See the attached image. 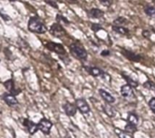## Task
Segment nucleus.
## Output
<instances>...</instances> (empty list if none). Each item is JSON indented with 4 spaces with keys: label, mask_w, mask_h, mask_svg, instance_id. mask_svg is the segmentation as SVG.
Returning <instances> with one entry per match:
<instances>
[{
    "label": "nucleus",
    "mask_w": 155,
    "mask_h": 138,
    "mask_svg": "<svg viewBox=\"0 0 155 138\" xmlns=\"http://www.w3.org/2000/svg\"><path fill=\"white\" fill-rule=\"evenodd\" d=\"M123 77H124V79L128 82L127 84H129L130 86H132L133 88L134 87V88H136V87H138V83H137V81H135L134 79H132L130 76H128V75H126L125 73H123Z\"/></svg>",
    "instance_id": "obj_19"
},
{
    "label": "nucleus",
    "mask_w": 155,
    "mask_h": 138,
    "mask_svg": "<svg viewBox=\"0 0 155 138\" xmlns=\"http://www.w3.org/2000/svg\"><path fill=\"white\" fill-rule=\"evenodd\" d=\"M113 31H114L116 33H120L122 35H127L129 33V30L122 25H113L112 26Z\"/></svg>",
    "instance_id": "obj_17"
},
{
    "label": "nucleus",
    "mask_w": 155,
    "mask_h": 138,
    "mask_svg": "<svg viewBox=\"0 0 155 138\" xmlns=\"http://www.w3.org/2000/svg\"><path fill=\"white\" fill-rule=\"evenodd\" d=\"M99 1L101 2L102 5H104V6H107V7L112 5V1L111 0H99Z\"/></svg>",
    "instance_id": "obj_28"
},
{
    "label": "nucleus",
    "mask_w": 155,
    "mask_h": 138,
    "mask_svg": "<svg viewBox=\"0 0 155 138\" xmlns=\"http://www.w3.org/2000/svg\"><path fill=\"white\" fill-rule=\"evenodd\" d=\"M37 125H38V129L45 135H48L50 133V130L53 127L52 122L46 118H42Z\"/></svg>",
    "instance_id": "obj_5"
},
{
    "label": "nucleus",
    "mask_w": 155,
    "mask_h": 138,
    "mask_svg": "<svg viewBox=\"0 0 155 138\" xmlns=\"http://www.w3.org/2000/svg\"><path fill=\"white\" fill-rule=\"evenodd\" d=\"M24 126L27 127V130L30 133V135H35L38 130V125L27 119L24 120Z\"/></svg>",
    "instance_id": "obj_14"
},
{
    "label": "nucleus",
    "mask_w": 155,
    "mask_h": 138,
    "mask_svg": "<svg viewBox=\"0 0 155 138\" xmlns=\"http://www.w3.org/2000/svg\"><path fill=\"white\" fill-rule=\"evenodd\" d=\"M149 107L152 109V111L155 114V98L151 99V100L149 101Z\"/></svg>",
    "instance_id": "obj_26"
},
{
    "label": "nucleus",
    "mask_w": 155,
    "mask_h": 138,
    "mask_svg": "<svg viewBox=\"0 0 155 138\" xmlns=\"http://www.w3.org/2000/svg\"><path fill=\"white\" fill-rule=\"evenodd\" d=\"M91 29L94 31V32H98V31H100V30H102L103 29V27L99 24H92V25H91Z\"/></svg>",
    "instance_id": "obj_25"
},
{
    "label": "nucleus",
    "mask_w": 155,
    "mask_h": 138,
    "mask_svg": "<svg viewBox=\"0 0 155 138\" xmlns=\"http://www.w3.org/2000/svg\"><path fill=\"white\" fill-rule=\"evenodd\" d=\"M45 1L46 4H48L49 5H51V6H53V7H54V8H58V5H57L56 2H55L54 0H45Z\"/></svg>",
    "instance_id": "obj_27"
},
{
    "label": "nucleus",
    "mask_w": 155,
    "mask_h": 138,
    "mask_svg": "<svg viewBox=\"0 0 155 138\" xmlns=\"http://www.w3.org/2000/svg\"><path fill=\"white\" fill-rule=\"evenodd\" d=\"M153 31H154V33H155V29H153Z\"/></svg>",
    "instance_id": "obj_34"
},
{
    "label": "nucleus",
    "mask_w": 155,
    "mask_h": 138,
    "mask_svg": "<svg viewBox=\"0 0 155 138\" xmlns=\"http://www.w3.org/2000/svg\"><path fill=\"white\" fill-rule=\"evenodd\" d=\"M64 112L66 113L67 116L69 117H73L76 114V110H77V108L74 104H72L70 102H66L64 105Z\"/></svg>",
    "instance_id": "obj_11"
},
{
    "label": "nucleus",
    "mask_w": 155,
    "mask_h": 138,
    "mask_svg": "<svg viewBox=\"0 0 155 138\" xmlns=\"http://www.w3.org/2000/svg\"><path fill=\"white\" fill-rule=\"evenodd\" d=\"M85 69L89 72V74H91L94 77H100L104 74V71L97 67H85Z\"/></svg>",
    "instance_id": "obj_15"
},
{
    "label": "nucleus",
    "mask_w": 155,
    "mask_h": 138,
    "mask_svg": "<svg viewBox=\"0 0 155 138\" xmlns=\"http://www.w3.org/2000/svg\"><path fill=\"white\" fill-rule=\"evenodd\" d=\"M27 28L30 32L35 33L43 34L46 32V26L43 20L38 16H32L30 17L27 24Z\"/></svg>",
    "instance_id": "obj_1"
},
{
    "label": "nucleus",
    "mask_w": 155,
    "mask_h": 138,
    "mask_svg": "<svg viewBox=\"0 0 155 138\" xmlns=\"http://www.w3.org/2000/svg\"><path fill=\"white\" fill-rule=\"evenodd\" d=\"M143 87L147 89H150V90H155V83L153 82L152 80H147L143 84Z\"/></svg>",
    "instance_id": "obj_22"
},
{
    "label": "nucleus",
    "mask_w": 155,
    "mask_h": 138,
    "mask_svg": "<svg viewBox=\"0 0 155 138\" xmlns=\"http://www.w3.org/2000/svg\"><path fill=\"white\" fill-rule=\"evenodd\" d=\"M4 86L5 87V89H6L10 92V94H12V95L16 96V95H18V94L21 92V90H20L19 89H16V88H15V82H14L13 80H6L5 82H4Z\"/></svg>",
    "instance_id": "obj_8"
},
{
    "label": "nucleus",
    "mask_w": 155,
    "mask_h": 138,
    "mask_svg": "<svg viewBox=\"0 0 155 138\" xmlns=\"http://www.w3.org/2000/svg\"><path fill=\"white\" fill-rule=\"evenodd\" d=\"M116 134H117V136H119V138H126V135H125V133H124L123 131L116 130Z\"/></svg>",
    "instance_id": "obj_29"
},
{
    "label": "nucleus",
    "mask_w": 155,
    "mask_h": 138,
    "mask_svg": "<svg viewBox=\"0 0 155 138\" xmlns=\"http://www.w3.org/2000/svg\"><path fill=\"white\" fill-rule=\"evenodd\" d=\"M3 99L5 100V102L10 106V107H15L18 104V101L15 98V95H12L10 93H5L3 95Z\"/></svg>",
    "instance_id": "obj_10"
},
{
    "label": "nucleus",
    "mask_w": 155,
    "mask_h": 138,
    "mask_svg": "<svg viewBox=\"0 0 155 138\" xmlns=\"http://www.w3.org/2000/svg\"><path fill=\"white\" fill-rule=\"evenodd\" d=\"M143 35L144 37H146V38H149V37L151 36V33H150L149 31H143Z\"/></svg>",
    "instance_id": "obj_31"
},
{
    "label": "nucleus",
    "mask_w": 155,
    "mask_h": 138,
    "mask_svg": "<svg viewBox=\"0 0 155 138\" xmlns=\"http://www.w3.org/2000/svg\"><path fill=\"white\" fill-rule=\"evenodd\" d=\"M10 2H15V1H16V0H9Z\"/></svg>",
    "instance_id": "obj_33"
},
{
    "label": "nucleus",
    "mask_w": 155,
    "mask_h": 138,
    "mask_svg": "<svg viewBox=\"0 0 155 138\" xmlns=\"http://www.w3.org/2000/svg\"><path fill=\"white\" fill-rule=\"evenodd\" d=\"M70 52L77 59L79 60H82V61H85L88 57V54H87V52L86 50L84 49V47L79 42H73L70 46Z\"/></svg>",
    "instance_id": "obj_2"
},
{
    "label": "nucleus",
    "mask_w": 155,
    "mask_h": 138,
    "mask_svg": "<svg viewBox=\"0 0 155 138\" xmlns=\"http://www.w3.org/2000/svg\"><path fill=\"white\" fill-rule=\"evenodd\" d=\"M87 14L90 18H94V19H99L101 17L104 16V12L99 8H92L87 12Z\"/></svg>",
    "instance_id": "obj_12"
},
{
    "label": "nucleus",
    "mask_w": 155,
    "mask_h": 138,
    "mask_svg": "<svg viewBox=\"0 0 155 138\" xmlns=\"http://www.w3.org/2000/svg\"><path fill=\"white\" fill-rule=\"evenodd\" d=\"M153 1H154V2H155V0H153Z\"/></svg>",
    "instance_id": "obj_35"
},
{
    "label": "nucleus",
    "mask_w": 155,
    "mask_h": 138,
    "mask_svg": "<svg viewBox=\"0 0 155 138\" xmlns=\"http://www.w3.org/2000/svg\"><path fill=\"white\" fill-rule=\"evenodd\" d=\"M49 33H50L53 36L58 37V38H61V37H63V36H64V35L66 34L65 30L64 29V27H63V26L61 25V24H59V23H58V24L55 23V24H52V26L50 27Z\"/></svg>",
    "instance_id": "obj_4"
},
{
    "label": "nucleus",
    "mask_w": 155,
    "mask_h": 138,
    "mask_svg": "<svg viewBox=\"0 0 155 138\" xmlns=\"http://www.w3.org/2000/svg\"><path fill=\"white\" fill-rule=\"evenodd\" d=\"M104 113L107 115V116H109L110 118H114V117H115V115H116V111H115V109L113 108V106H111V104H105L104 106Z\"/></svg>",
    "instance_id": "obj_16"
},
{
    "label": "nucleus",
    "mask_w": 155,
    "mask_h": 138,
    "mask_svg": "<svg viewBox=\"0 0 155 138\" xmlns=\"http://www.w3.org/2000/svg\"><path fill=\"white\" fill-rule=\"evenodd\" d=\"M127 120H128V123H129V124L134 125V126H137V125H138V121H139L138 117H137L135 114H134V113L129 114Z\"/></svg>",
    "instance_id": "obj_18"
},
{
    "label": "nucleus",
    "mask_w": 155,
    "mask_h": 138,
    "mask_svg": "<svg viewBox=\"0 0 155 138\" xmlns=\"http://www.w3.org/2000/svg\"><path fill=\"white\" fill-rule=\"evenodd\" d=\"M121 94L125 99H131V98L134 97V89L129 84H125V85L122 86V88H121Z\"/></svg>",
    "instance_id": "obj_7"
},
{
    "label": "nucleus",
    "mask_w": 155,
    "mask_h": 138,
    "mask_svg": "<svg viewBox=\"0 0 155 138\" xmlns=\"http://www.w3.org/2000/svg\"><path fill=\"white\" fill-rule=\"evenodd\" d=\"M99 93H100L101 97L103 98V99H104L106 103L113 104V103H114V102H115V99H114V97L113 95H111L109 92H107L106 90H104V89H101L99 90Z\"/></svg>",
    "instance_id": "obj_13"
},
{
    "label": "nucleus",
    "mask_w": 155,
    "mask_h": 138,
    "mask_svg": "<svg viewBox=\"0 0 155 138\" xmlns=\"http://www.w3.org/2000/svg\"><path fill=\"white\" fill-rule=\"evenodd\" d=\"M144 12L145 14L152 17V18H155V7L154 6H147L144 8Z\"/></svg>",
    "instance_id": "obj_20"
},
{
    "label": "nucleus",
    "mask_w": 155,
    "mask_h": 138,
    "mask_svg": "<svg viewBox=\"0 0 155 138\" xmlns=\"http://www.w3.org/2000/svg\"><path fill=\"white\" fill-rule=\"evenodd\" d=\"M56 20H57V22L59 23V24H61L62 22L63 23H64V24H69V21L65 18V17H64L63 15H61V14H57L56 15Z\"/></svg>",
    "instance_id": "obj_24"
},
{
    "label": "nucleus",
    "mask_w": 155,
    "mask_h": 138,
    "mask_svg": "<svg viewBox=\"0 0 155 138\" xmlns=\"http://www.w3.org/2000/svg\"><path fill=\"white\" fill-rule=\"evenodd\" d=\"M45 46H46V48H47L49 51L57 53V54L59 55V57L67 55L64 47L63 44H61V43H57V42H49L46 43Z\"/></svg>",
    "instance_id": "obj_3"
},
{
    "label": "nucleus",
    "mask_w": 155,
    "mask_h": 138,
    "mask_svg": "<svg viewBox=\"0 0 155 138\" xmlns=\"http://www.w3.org/2000/svg\"><path fill=\"white\" fill-rule=\"evenodd\" d=\"M101 55L104 56H104H109V55H110V51H109V50H104V51L101 52Z\"/></svg>",
    "instance_id": "obj_30"
},
{
    "label": "nucleus",
    "mask_w": 155,
    "mask_h": 138,
    "mask_svg": "<svg viewBox=\"0 0 155 138\" xmlns=\"http://www.w3.org/2000/svg\"><path fill=\"white\" fill-rule=\"evenodd\" d=\"M125 23H127L126 18H124V16H119L114 21V25H122Z\"/></svg>",
    "instance_id": "obj_21"
},
{
    "label": "nucleus",
    "mask_w": 155,
    "mask_h": 138,
    "mask_svg": "<svg viewBox=\"0 0 155 138\" xmlns=\"http://www.w3.org/2000/svg\"><path fill=\"white\" fill-rule=\"evenodd\" d=\"M125 130L127 133L134 134L136 131V126H134V125H131L128 123V125H126V127H125Z\"/></svg>",
    "instance_id": "obj_23"
},
{
    "label": "nucleus",
    "mask_w": 155,
    "mask_h": 138,
    "mask_svg": "<svg viewBox=\"0 0 155 138\" xmlns=\"http://www.w3.org/2000/svg\"><path fill=\"white\" fill-rule=\"evenodd\" d=\"M75 106H76L77 109H79L80 112L83 113V114H88L90 112V107H89V105L83 99H77L76 102H75Z\"/></svg>",
    "instance_id": "obj_6"
},
{
    "label": "nucleus",
    "mask_w": 155,
    "mask_h": 138,
    "mask_svg": "<svg viewBox=\"0 0 155 138\" xmlns=\"http://www.w3.org/2000/svg\"><path fill=\"white\" fill-rule=\"evenodd\" d=\"M67 2L69 4H76L77 3V0H67Z\"/></svg>",
    "instance_id": "obj_32"
},
{
    "label": "nucleus",
    "mask_w": 155,
    "mask_h": 138,
    "mask_svg": "<svg viewBox=\"0 0 155 138\" xmlns=\"http://www.w3.org/2000/svg\"><path fill=\"white\" fill-rule=\"evenodd\" d=\"M123 55L125 56L128 60H130L131 61H135V62H139L141 60H142V56L135 53V52H133L131 51H128V50H123L122 52Z\"/></svg>",
    "instance_id": "obj_9"
}]
</instances>
